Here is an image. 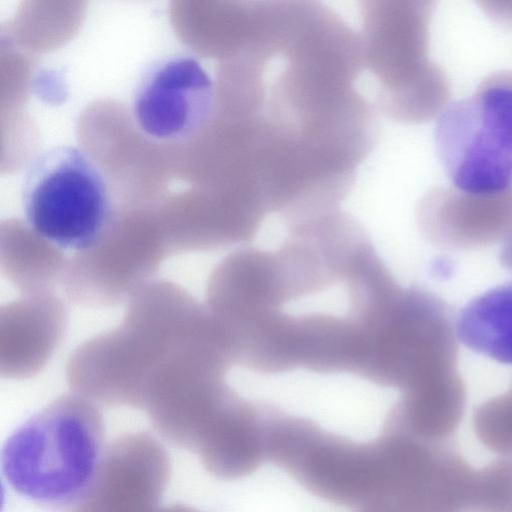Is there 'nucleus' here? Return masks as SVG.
Returning a JSON list of instances; mask_svg holds the SVG:
<instances>
[{
  "label": "nucleus",
  "mask_w": 512,
  "mask_h": 512,
  "mask_svg": "<svg viewBox=\"0 0 512 512\" xmlns=\"http://www.w3.org/2000/svg\"><path fill=\"white\" fill-rule=\"evenodd\" d=\"M434 148L452 189L477 197L512 193V71L494 73L446 103L436 117Z\"/></svg>",
  "instance_id": "obj_4"
},
{
  "label": "nucleus",
  "mask_w": 512,
  "mask_h": 512,
  "mask_svg": "<svg viewBox=\"0 0 512 512\" xmlns=\"http://www.w3.org/2000/svg\"><path fill=\"white\" fill-rule=\"evenodd\" d=\"M170 475L169 454L153 434L124 433L107 446L85 495L57 512H161Z\"/></svg>",
  "instance_id": "obj_7"
},
{
  "label": "nucleus",
  "mask_w": 512,
  "mask_h": 512,
  "mask_svg": "<svg viewBox=\"0 0 512 512\" xmlns=\"http://www.w3.org/2000/svg\"><path fill=\"white\" fill-rule=\"evenodd\" d=\"M106 449L105 425L97 404L68 393L31 415L8 436L1 449V472L19 496L61 511L88 491Z\"/></svg>",
  "instance_id": "obj_2"
},
{
  "label": "nucleus",
  "mask_w": 512,
  "mask_h": 512,
  "mask_svg": "<svg viewBox=\"0 0 512 512\" xmlns=\"http://www.w3.org/2000/svg\"><path fill=\"white\" fill-rule=\"evenodd\" d=\"M471 512H512V456L475 470Z\"/></svg>",
  "instance_id": "obj_14"
},
{
  "label": "nucleus",
  "mask_w": 512,
  "mask_h": 512,
  "mask_svg": "<svg viewBox=\"0 0 512 512\" xmlns=\"http://www.w3.org/2000/svg\"><path fill=\"white\" fill-rule=\"evenodd\" d=\"M457 340L471 351L512 365V281L477 295L454 321Z\"/></svg>",
  "instance_id": "obj_11"
},
{
  "label": "nucleus",
  "mask_w": 512,
  "mask_h": 512,
  "mask_svg": "<svg viewBox=\"0 0 512 512\" xmlns=\"http://www.w3.org/2000/svg\"><path fill=\"white\" fill-rule=\"evenodd\" d=\"M67 261L61 249L35 232L24 243L1 245V268L24 295L48 293L61 282Z\"/></svg>",
  "instance_id": "obj_12"
},
{
  "label": "nucleus",
  "mask_w": 512,
  "mask_h": 512,
  "mask_svg": "<svg viewBox=\"0 0 512 512\" xmlns=\"http://www.w3.org/2000/svg\"><path fill=\"white\" fill-rule=\"evenodd\" d=\"M205 312L175 283L149 281L128 299L117 328L73 352L66 368L68 384L96 404L142 409L149 376Z\"/></svg>",
  "instance_id": "obj_1"
},
{
  "label": "nucleus",
  "mask_w": 512,
  "mask_h": 512,
  "mask_svg": "<svg viewBox=\"0 0 512 512\" xmlns=\"http://www.w3.org/2000/svg\"><path fill=\"white\" fill-rule=\"evenodd\" d=\"M473 430L486 449L512 456V386L475 409Z\"/></svg>",
  "instance_id": "obj_13"
},
{
  "label": "nucleus",
  "mask_w": 512,
  "mask_h": 512,
  "mask_svg": "<svg viewBox=\"0 0 512 512\" xmlns=\"http://www.w3.org/2000/svg\"><path fill=\"white\" fill-rule=\"evenodd\" d=\"M67 324L63 303L51 292L25 295L1 309V374L26 378L46 364Z\"/></svg>",
  "instance_id": "obj_10"
},
{
  "label": "nucleus",
  "mask_w": 512,
  "mask_h": 512,
  "mask_svg": "<svg viewBox=\"0 0 512 512\" xmlns=\"http://www.w3.org/2000/svg\"><path fill=\"white\" fill-rule=\"evenodd\" d=\"M499 260L502 267L512 273V234L502 242Z\"/></svg>",
  "instance_id": "obj_15"
},
{
  "label": "nucleus",
  "mask_w": 512,
  "mask_h": 512,
  "mask_svg": "<svg viewBox=\"0 0 512 512\" xmlns=\"http://www.w3.org/2000/svg\"><path fill=\"white\" fill-rule=\"evenodd\" d=\"M216 107L214 83L193 55L154 60L142 72L132 98L139 129L160 142H179L200 133Z\"/></svg>",
  "instance_id": "obj_6"
},
{
  "label": "nucleus",
  "mask_w": 512,
  "mask_h": 512,
  "mask_svg": "<svg viewBox=\"0 0 512 512\" xmlns=\"http://www.w3.org/2000/svg\"><path fill=\"white\" fill-rule=\"evenodd\" d=\"M361 10L363 63L378 83L380 109L407 123L438 114L445 88L426 59V3L367 1Z\"/></svg>",
  "instance_id": "obj_5"
},
{
  "label": "nucleus",
  "mask_w": 512,
  "mask_h": 512,
  "mask_svg": "<svg viewBox=\"0 0 512 512\" xmlns=\"http://www.w3.org/2000/svg\"><path fill=\"white\" fill-rule=\"evenodd\" d=\"M424 235L450 249H478L512 234V193L477 197L452 188L427 193L418 208Z\"/></svg>",
  "instance_id": "obj_9"
},
{
  "label": "nucleus",
  "mask_w": 512,
  "mask_h": 512,
  "mask_svg": "<svg viewBox=\"0 0 512 512\" xmlns=\"http://www.w3.org/2000/svg\"><path fill=\"white\" fill-rule=\"evenodd\" d=\"M165 256L161 242L129 235L120 222L99 245L74 253L66 263L61 284L75 304L116 305L151 281Z\"/></svg>",
  "instance_id": "obj_8"
},
{
  "label": "nucleus",
  "mask_w": 512,
  "mask_h": 512,
  "mask_svg": "<svg viewBox=\"0 0 512 512\" xmlns=\"http://www.w3.org/2000/svg\"><path fill=\"white\" fill-rule=\"evenodd\" d=\"M22 204L33 232L75 253L99 245L121 221L102 171L71 145L51 147L31 161L23 179Z\"/></svg>",
  "instance_id": "obj_3"
}]
</instances>
